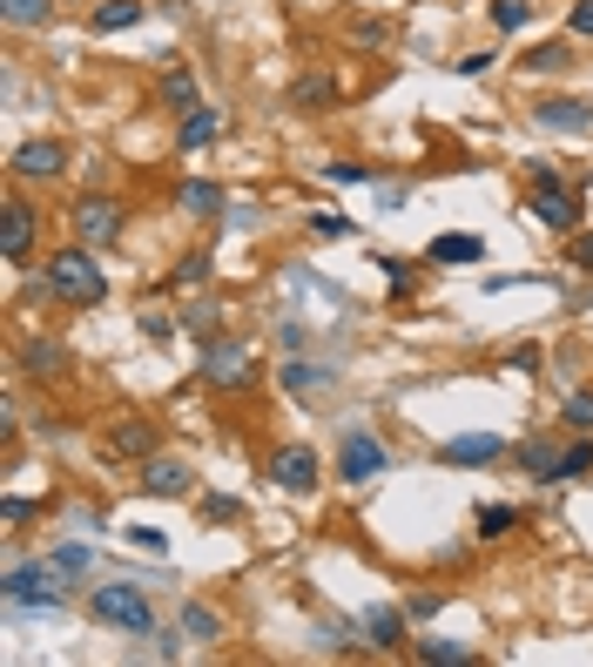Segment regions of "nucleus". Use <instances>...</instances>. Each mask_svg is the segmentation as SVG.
I'll return each instance as SVG.
<instances>
[{"label":"nucleus","mask_w":593,"mask_h":667,"mask_svg":"<svg viewBox=\"0 0 593 667\" xmlns=\"http://www.w3.org/2000/svg\"><path fill=\"white\" fill-rule=\"evenodd\" d=\"M41 290H48L54 304H68V310H95V304L109 297L102 249H89V243H61V249H48V257H41Z\"/></svg>","instance_id":"f257e3e1"},{"label":"nucleus","mask_w":593,"mask_h":667,"mask_svg":"<svg viewBox=\"0 0 593 667\" xmlns=\"http://www.w3.org/2000/svg\"><path fill=\"white\" fill-rule=\"evenodd\" d=\"M89 614L102 627H122V634H155V607L142 587H129V579H102V587H89Z\"/></svg>","instance_id":"f03ea898"},{"label":"nucleus","mask_w":593,"mask_h":667,"mask_svg":"<svg viewBox=\"0 0 593 667\" xmlns=\"http://www.w3.org/2000/svg\"><path fill=\"white\" fill-rule=\"evenodd\" d=\"M196 378H203L209 391H243L249 378H257V351H249L243 338H216V345H203Z\"/></svg>","instance_id":"7ed1b4c3"},{"label":"nucleus","mask_w":593,"mask_h":667,"mask_svg":"<svg viewBox=\"0 0 593 667\" xmlns=\"http://www.w3.org/2000/svg\"><path fill=\"white\" fill-rule=\"evenodd\" d=\"M122 223H129V209H122V196H81L74 209H68V229H74V243H89V249H109L115 236H122Z\"/></svg>","instance_id":"20e7f679"},{"label":"nucleus","mask_w":593,"mask_h":667,"mask_svg":"<svg viewBox=\"0 0 593 667\" xmlns=\"http://www.w3.org/2000/svg\"><path fill=\"white\" fill-rule=\"evenodd\" d=\"M34 243H41V209L14 183V196L0 203V257H8V264H34Z\"/></svg>","instance_id":"39448f33"},{"label":"nucleus","mask_w":593,"mask_h":667,"mask_svg":"<svg viewBox=\"0 0 593 667\" xmlns=\"http://www.w3.org/2000/svg\"><path fill=\"white\" fill-rule=\"evenodd\" d=\"M102 452L109 459H155L162 452V425L142 419V411H122V419H109V432H102Z\"/></svg>","instance_id":"423d86ee"},{"label":"nucleus","mask_w":593,"mask_h":667,"mask_svg":"<svg viewBox=\"0 0 593 667\" xmlns=\"http://www.w3.org/2000/svg\"><path fill=\"white\" fill-rule=\"evenodd\" d=\"M264 479H270V485H284V492H317L324 459H317V445H277V452H270V465H264Z\"/></svg>","instance_id":"0eeeda50"},{"label":"nucleus","mask_w":593,"mask_h":667,"mask_svg":"<svg viewBox=\"0 0 593 667\" xmlns=\"http://www.w3.org/2000/svg\"><path fill=\"white\" fill-rule=\"evenodd\" d=\"M68 170V148L54 142V135H34V142H21L14 155H8V176L14 183H54Z\"/></svg>","instance_id":"6e6552de"},{"label":"nucleus","mask_w":593,"mask_h":667,"mask_svg":"<svg viewBox=\"0 0 593 667\" xmlns=\"http://www.w3.org/2000/svg\"><path fill=\"white\" fill-rule=\"evenodd\" d=\"M385 465H391V452H385V439H371V432H351L345 452H337V479H345V485H371Z\"/></svg>","instance_id":"1a4fd4ad"},{"label":"nucleus","mask_w":593,"mask_h":667,"mask_svg":"<svg viewBox=\"0 0 593 667\" xmlns=\"http://www.w3.org/2000/svg\"><path fill=\"white\" fill-rule=\"evenodd\" d=\"M526 209L553 229V236H573L580 223H586V209H580V189H566V183H553V189H533L526 196Z\"/></svg>","instance_id":"9d476101"},{"label":"nucleus","mask_w":593,"mask_h":667,"mask_svg":"<svg viewBox=\"0 0 593 667\" xmlns=\"http://www.w3.org/2000/svg\"><path fill=\"white\" fill-rule=\"evenodd\" d=\"M149 499H190L196 492V472L183 465V459H168V452H155V459H142V479H135Z\"/></svg>","instance_id":"9b49d317"},{"label":"nucleus","mask_w":593,"mask_h":667,"mask_svg":"<svg viewBox=\"0 0 593 667\" xmlns=\"http://www.w3.org/2000/svg\"><path fill=\"white\" fill-rule=\"evenodd\" d=\"M54 573H61L54 560H48V566H14V573H8V601H14V607H61Z\"/></svg>","instance_id":"f8f14e48"},{"label":"nucleus","mask_w":593,"mask_h":667,"mask_svg":"<svg viewBox=\"0 0 593 667\" xmlns=\"http://www.w3.org/2000/svg\"><path fill=\"white\" fill-rule=\"evenodd\" d=\"M426 264H439V270L485 264V243H479V236H466V229H446V236H432V243H426Z\"/></svg>","instance_id":"ddd939ff"},{"label":"nucleus","mask_w":593,"mask_h":667,"mask_svg":"<svg viewBox=\"0 0 593 667\" xmlns=\"http://www.w3.org/2000/svg\"><path fill=\"white\" fill-rule=\"evenodd\" d=\"M533 122L553 129V135H586V129H593V102H566V95H553V102H533Z\"/></svg>","instance_id":"4468645a"},{"label":"nucleus","mask_w":593,"mask_h":667,"mask_svg":"<svg viewBox=\"0 0 593 667\" xmlns=\"http://www.w3.org/2000/svg\"><path fill=\"white\" fill-rule=\"evenodd\" d=\"M155 102H162L168 115H190V109H203L196 74H190V68H162V81H155Z\"/></svg>","instance_id":"2eb2a0df"},{"label":"nucleus","mask_w":593,"mask_h":667,"mask_svg":"<svg viewBox=\"0 0 593 667\" xmlns=\"http://www.w3.org/2000/svg\"><path fill=\"white\" fill-rule=\"evenodd\" d=\"M499 452H505V439H499V432H459V439H446V452H439V459H446V465H492Z\"/></svg>","instance_id":"dca6fc26"},{"label":"nucleus","mask_w":593,"mask_h":667,"mask_svg":"<svg viewBox=\"0 0 593 667\" xmlns=\"http://www.w3.org/2000/svg\"><path fill=\"white\" fill-rule=\"evenodd\" d=\"M290 109H297V115L337 109V81H330V74H297V81H290Z\"/></svg>","instance_id":"f3484780"},{"label":"nucleus","mask_w":593,"mask_h":667,"mask_svg":"<svg viewBox=\"0 0 593 667\" xmlns=\"http://www.w3.org/2000/svg\"><path fill=\"white\" fill-rule=\"evenodd\" d=\"M21 371H28L34 384H48V378L68 371V351H61L54 338H28V345H21Z\"/></svg>","instance_id":"a211bd4d"},{"label":"nucleus","mask_w":593,"mask_h":667,"mask_svg":"<svg viewBox=\"0 0 593 667\" xmlns=\"http://www.w3.org/2000/svg\"><path fill=\"white\" fill-rule=\"evenodd\" d=\"M176 209L196 216V223H209V216H223V189H216L209 176H190V183L176 189Z\"/></svg>","instance_id":"6ab92c4d"},{"label":"nucleus","mask_w":593,"mask_h":667,"mask_svg":"<svg viewBox=\"0 0 593 667\" xmlns=\"http://www.w3.org/2000/svg\"><path fill=\"white\" fill-rule=\"evenodd\" d=\"M216 135H223V115L203 102V109H190V115H183V135H176V148H183V155H196V148H209Z\"/></svg>","instance_id":"aec40b11"},{"label":"nucleus","mask_w":593,"mask_h":667,"mask_svg":"<svg viewBox=\"0 0 593 667\" xmlns=\"http://www.w3.org/2000/svg\"><path fill=\"white\" fill-rule=\"evenodd\" d=\"M560 452H566V445H560V439H546V432H540V439H526V445H520V465H526V479H546V485H553V472H560Z\"/></svg>","instance_id":"412c9836"},{"label":"nucleus","mask_w":593,"mask_h":667,"mask_svg":"<svg viewBox=\"0 0 593 667\" xmlns=\"http://www.w3.org/2000/svg\"><path fill=\"white\" fill-rule=\"evenodd\" d=\"M411 660H426V667H472L479 654L466 640H411Z\"/></svg>","instance_id":"4be33fe9"},{"label":"nucleus","mask_w":593,"mask_h":667,"mask_svg":"<svg viewBox=\"0 0 593 667\" xmlns=\"http://www.w3.org/2000/svg\"><path fill=\"white\" fill-rule=\"evenodd\" d=\"M405 620H411V614H391V607H371V614H365V634H371V647H378V654L405 647Z\"/></svg>","instance_id":"5701e85b"},{"label":"nucleus","mask_w":593,"mask_h":667,"mask_svg":"<svg viewBox=\"0 0 593 667\" xmlns=\"http://www.w3.org/2000/svg\"><path fill=\"white\" fill-rule=\"evenodd\" d=\"M573 479H593V432H573V445L560 452V472H553V485H573Z\"/></svg>","instance_id":"b1692460"},{"label":"nucleus","mask_w":593,"mask_h":667,"mask_svg":"<svg viewBox=\"0 0 593 667\" xmlns=\"http://www.w3.org/2000/svg\"><path fill=\"white\" fill-rule=\"evenodd\" d=\"M135 21H142V0H102V8L89 14L95 34H122V28H135Z\"/></svg>","instance_id":"393cba45"},{"label":"nucleus","mask_w":593,"mask_h":667,"mask_svg":"<svg viewBox=\"0 0 593 667\" xmlns=\"http://www.w3.org/2000/svg\"><path fill=\"white\" fill-rule=\"evenodd\" d=\"M472 526H479V540H505L520 526V506H505V499H492V506H479L472 513Z\"/></svg>","instance_id":"a878e982"},{"label":"nucleus","mask_w":593,"mask_h":667,"mask_svg":"<svg viewBox=\"0 0 593 667\" xmlns=\"http://www.w3.org/2000/svg\"><path fill=\"white\" fill-rule=\"evenodd\" d=\"M183 330H190V338H203V345H216L223 338V310L216 304H190L183 310Z\"/></svg>","instance_id":"bb28decb"},{"label":"nucleus","mask_w":593,"mask_h":667,"mask_svg":"<svg viewBox=\"0 0 593 667\" xmlns=\"http://www.w3.org/2000/svg\"><path fill=\"white\" fill-rule=\"evenodd\" d=\"M8 8V28H48L54 21V0H0Z\"/></svg>","instance_id":"cd10ccee"},{"label":"nucleus","mask_w":593,"mask_h":667,"mask_svg":"<svg viewBox=\"0 0 593 667\" xmlns=\"http://www.w3.org/2000/svg\"><path fill=\"white\" fill-rule=\"evenodd\" d=\"M526 68H540V74L573 68V41H540V48H526Z\"/></svg>","instance_id":"c85d7f7f"},{"label":"nucleus","mask_w":593,"mask_h":667,"mask_svg":"<svg viewBox=\"0 0 593 667\" xmlns=\"http://www.w3.org/2000/svg\"><path fill=\"white\" fill-rule=\"evenodd\" d=\"M183 634H190V640H223V614H209L203 601H190V607H183Z\"/></svg>","instance_id":"c756f323"},{"label":"nucleus","mask_w":593,"mask_h":667,"mask_svg":"<svg viewBox=\"0 0 593 667\" xmlns=\"http://www.w3.org/2000/svg\"><path fill=\"white\" fill-rule=\"evenodd\" d=\"M533 21V0H492V28L499 34H520Z\"/></svg>","instance_id":"7c9ffc66"},{"label":"nucleus","mask_w":593,"mask_h":667,"mask_svg":"<svg viewBox=\"0 0 593 667\" xmlns=\"http://www.w3.org/2000/svg\"><path fill=\"white\" fill-rule=\"evenodd\" d=\"M560 425H566V432H593V391H573V398L560 404Z\"/></svg>","instance_id":"2f4dec72"},{"label":"nucleus","mask_w":593,"mask_h":667,"mask_svg":"<svg viewBox=\"0 0 593 667\" xmlns=\"http://www.w3.org/2000/svg\"><path fill=\"white\" fill-rule=\"evenodd\" d=\"M203 277H209V249H190V257L176 264V284H183V290H196Z\"/></svg>","instance_id":"473e14b6"},{"label":"nucleus","mask_w":593,"mask_h":667,"mask_svg":"<svg viewBox=\"0 0 593 667\" xmlns=\"http://www.w3.org/2000/svg\"><path fill=\"white\" fill-rule=\"evenodd\" d=\"M566 264L593 277V229H573V243H566Z\"/></svg>","instance_id":"72a5a7b5"},{"label":"nucleus","mask_w":593,"mask_h":667,"mask_svg":"<svg viewBox=\"0 0 593 667\" xmlns=\"http://www.w3.org/2000/svg\"><path fill=\"white\" fill-rule=\"evenodd\" d=\"M566 34L573 41H593V0H573V8H566Z\"/></svg>","instance_id":"f704fd0d"},{"label":"nucleus","mask_w":593,"mask_h":667,"mask_svg":"<svg viewBox=\"0 0 593 667\" xmlns=\"http://www.w3.org/2000/svg\"><path fill=\"white\" fill-rule=\"evenodd\" d=\"M196 513H203V520H236L243 506H236L229 492H209V499H196Z\"/></svg>","instance_id":"c9c22d12"},{"label":"nucleus","mask_w":593,"mask_h":667,"mask_svg":"<svg viewBox=\"0 0 593 667\" xmlns=\"http://www.w3.org/2000/svg\"><path fill=\"white\" fill-rule=\"evenodd\" d=\"M0 520H8V526H28V520H34V499L8 492V499H0Z\"/></svg>","instance_id":"e433bc0d"},{"label":"nucleus","mask_w":593,"mask_h":667,"mask_svg":"<svg viewBox=\"0 0 593 667\" xmlns=\"http://www.w3.org/2000/svg\"><path fill=\"white\" fill-rule=\"evenodd\" d=\"M310 384H317V365L290 358V365H284V391H310Z\"/></svg>","instance_id":"4c0bfd02"},{"label":"nucleus","mask_w":593,"mask_h":667,"mask_svg":"<svg viewBox=\"0 0 593 667\" xmlns=\"http://www.w3.org/2000/svg\"><path fill=\"white\" fill-rule=\"evenodd\" d=\"M129 546H142V553H168V533H155V526H129Z\"/></svg>","instance_id":"58836bf2"},{"label":"nucleus","mask_w":593,"mask_h":667,"mask_svg":"<svg viewBox=\"0 0 593 667\" xmlns=\"http://www.w3.org/2000/svg\"><path fill=\"white\" fill-rule=\"evenodd\" d=\"M505 371H526V378H540V345H520V351H505Z\"/></svg>","instance_id":"ea45409f"},{"label":"nucleus","mask_w":593,"mask_h":667,"mask_svg":"<svg viewBox=\"0 0 593 667\" xmlns=\"http://www.w3.org/2000/svg\"><path fill=\"white\" fill-rule=\"evenodd\" d=\"M330 183H371L378 170H365V162H330V170H324Z\"/></svg>","instance_id":"a19ab883"},{"label":"nucleus","mask_w":593,"mask_h":667,"mask_svg":"<svg viewBox=\"0 0 593 667\" xmlns=\"http://www.w3.org/2000/svg\"><path fill=\"white\" fill-rule=\"evenodd\" d=\"M351 41H358V48H365V54H378V48H385V41H391V34H385V28H378V21H358V28H351Z\"/></svg>","instance_id":"79ce46f5"},{"label":"nucleus","mask_w":593,"mask_h":667,"mask_svg":"<svg viewBox=\"0 0 593 667\" xmlns=\"http://www.w3.org/2000/svg\"><path fill=\"white\" fill-rule=\"evenodd\" d=\"M439 607H446V594H411V601H405V614H411V620H432Z\"/></svg>","instance_id":"37998d69"},{"label":"nucleus","mask_w":593,"mask_h":667,"mask_svg":"<svg viewBox=\"0 0 593 667\" xmlns=\"http://www.w3.org/2000/svg\"><path fill=\"white\" fill-rule=\"evenodd\" d=\"M378 264H385V277H391V290L405 297V290H411V264H405V257H378Z\"/></svg>","instance_id":"c03bdc74"},{"label":"nucleus","mask_w":593,"mask_h":667,"mask_svg":"<svg viewBox=\"0 0 593 667\" xmlns=\"http://www.w3.org/2000/svg\"><path fill=\"white\" fill-rule=\"evenodd\" d=\"M54 566H61V573H89V546H61Z\"/></svg>","instance_id":"a18cd8bd"},{"label":"nucleus","mask_w":593,"mask_h":667,"mask_svg":"<svg viewBox=\"0 0 593 667\" xmlns=\"http://www.w3.org/2000/svg\"><path fill=\"white\" fill-rule=\"evenodd\" d=\"M345 229H351L345 216H310V236H345Z\"/></svg>","instance_id":"49530a36"},{"label":"nucleus","mask_w":593,"mask_h":667,"mask_svg":"<svg viewBox=\"0 0 593 667\" xmlns=\"http://www.w3.org/2000/svg\"><path fill=\"white\" fill-rule=\"evenodd\" d=\"M168 330H176V317H142V338H155V345H162Z\"/></svg>","instance_id":"de8ad7c7"},{"label":"nucleus","mask_w":593,"mask_h":667,"mask_svg":"<svg viewBox=\"0 0 593 667\" xmlns=\"http://www.w3.org/2000/svg\"><path fill=\"white\" fill-rule=\"evenodd\" d=\"M485 68H492V54H485V48H479V54H459V74H485Z\"/></svg>","instance_id":"09e8293b"}]
</instances>
